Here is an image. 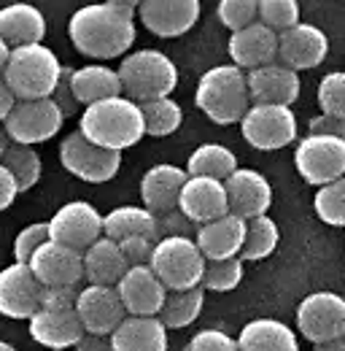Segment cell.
Returning a JSON list of instances; mask_svg holds the SVG:
<instances>
[{"label":"cell","mask_w":345,"mask_h":351,"mask_svg":"<svg viewBox=\"0 0 345 351\" xmlns=\"http://www.w3.org/2000/svg\"><path fill=\"white\" fill-rule=\"evenodd\" d=\"M60 165L86 184H108L122 168V154L100 149L79 130H73L60 143Z\"/></svg>","instance_id":"obj_9"},{"label":"cell","mask_w":345,"mask_h":351,"mask_svg":"<svg viewBox=\"0 0 345 351\" xmlns=\"http://www.w3.org/2000/svg\"><path fill=\"white\" fill-rule=\"evenodd\" d=\"M30 270L43 289H65V287L79 289V284L84 281V254L62 243L46 241L33 254Z\"/></svg>","instance_id":"obj_14"},{"label":"cell","mask_w":345,"mask_h":351,"mask_svg":"<svg viewBox=\"0 0 345 351\" xmlns=\"http://www.w3.org/2000/svg\"><path fill=\"white\" fill-rule=\"evenodd\" d=\"M307 135H332V138L345 141V122L335 119V117H327V114H318L307 122Z\"/></svg>","instance_id":"obj_46"},{"label":"cell","mask_w":345,"mask_h":351,"mask_svg":"<svg viewBox=\"0 0 345 351\" xmlns=\"http://www.w3.org/2000/svg\"><path fill=\"white\" fill-rule=\"evenodd\" d=\"M313 351H345V338L329 341V343H318V346H313Z\"/></svg>","instance_id":"obj_51"},{"label":"cell","mask_w":345,"mask_h":351,"mask_svg":"<svg viewBox=\"0 0 345 351\" xmlns=\"http://www.w3.org/2000/svg\"><path fill=\"white\" fill-rule=\"evenodd\" d=\"M46 241H49V221H33V224L22 227L16 232V238H14V246H11L14 263L30 265L33 254L41 249Z\"/></svg>","instance_id":"obj_42"},{"label":"cell","mask_w":345,"mask_h":351,"mask_svg":"<svg viewBox=\"0 0 345 351\" xmlns=\"http://www.w3.org/2000/svg\"><path fill=\"white\" fill-rule=\"evenodd\" d=\"M16 195H19V186H16L14 176L0 165V211L11 208V206H14V200H16Z\"/></svg>","instance_id":"obj_47"},{"label":"cell","mask_w":345,"mask_h":351,"mask_svg":"<svg viewBox=\"0 0 345 351\" xmlns=\"http://www.w3.org/2000/svg\"><path fill=\"white\" fill-rule=\"evenodd\" d=\"M240 135L248 146L259 152H275L289 143H297V117L286 106H259L254 103L240 122Z\"/></svg>","instance_id":"obj_11"},{"label":"cell","mask_w":345,"mask_h":351,"mask_svg":"<svg viewBox=\"0 0 345 351\" xmlns=\"http://www.w3.org/2000/svg\"><path fill=\"white\" fill-rule=\"evenodd\" d=\"M186 176H200V178H214V181H227L238 171V157L229 146L224 143H203L197 146L189 160H186Z\"/></svg>","instance_id":"obj_32"},{"label":"cell","mask_w":345,"mask_h":351,"mask_svg":"<svg viewBox=\"0 0 345 351\" xmlns=\"http://www.w3.org/2000/svg\"><path fill=\"white\" fill-rule=\"evenodd\" d=\"M178 211L194 227H203L208 221L227 217L229 214V203H227L224 181L189 176V181L183 184L181 200H178Z\"/></svg>","instance_id":"obj_21"},{"label":"cell","mask_w":345,"mask_h":351,"mask_svg":"<svg viewBox=\"0 0 345 351\" xmlns=\"http://www.w3.org/2000/svg\"><path fill=\"white\" fill-rule=\"evenodd\" d=\"M8 146H11V138H8V132L3 130V125H0V160H3V154L8 152Z\"/></svg>","instance_id":"obj_53"},{"label":"cell","mask_w":345,"mask_h":351,"mask_svg":"<svg viewBox=\"0 0 345 351\" xmlns=\"http://www.w3.org/2000/svg\"><path fill=\"white\" fill-rule=\"evenodd\" d=\"M183 351H240L238 349V338L221 332V330H200L194 332V338H189Z\"/></svg>","instance_id":"obj_43"},{"label":"cell","mask_w":345,"mask_h":351,"mask_svg":"<svg viewBox=\"0 0 345 351\" xmlns=\"http://www.w3.org/2000/svg\"><path fill=\"white\" fill-rule=\"evenodd\" d=\"M154 241L151 238H127L119 243L122 249V257L127 267H143V265H151V254H154Z\"/></svg>","instance_id":"obj_44"},{"label":"cell","mask_w":345,"mask_h":351,"mask_svg":"<svg viewBox=\"0 0 345 351\" xmlns=\"http://www.w3.org/2000/svg\"><path fill=\"white\" fill-rule=\"evenodd\" d=\"M140 25L157 38H181L200 22L197 0H140Z\"/></svg>","instance_id":"obj_16"},{"label":"cell","mask_w":345,"mask_h":351,"mask_svg":"<svg viewBox=\"0 0 345 351\" xmlns=\"http://www.w3.org/2000/svg\"><path fill=\"white\" fill-rule=\"evenodd\" d=\"M186 181H189V176L178 165H170V162L151 165L140 178L143 208H149L154 217H165V214L178 211V200H181Z\"/></svg>","instance_id":"obj_23"},{"label":"cell","mask_w":345,"mask_h":351,"mask_svg":"<svg viewBox=\"0 0 345 351\" xmlns=\"http://www.w3.org/2000/svg\"><path fill=\"white\" fill-rule=\"evenodd\" d=\"M294 322L300 335L313 346L345 338V298L329 289L310 292L300 300Z\"/></svg>","instance_id":"obj_7"},{"label":"cell","mask_w":345,"mask_h":351,"mask_svg":"<svg viewBox=\"0 0 345 351\" xmlns=\"http://www.w3.org/2000/svg\"><path fill=\"white\" fill-rule=\"evenodd\" d=\"M216 14L229 33H240L259 22V0H218Z\"/></svg>","instance_id":"obj_41"},{"label":"cell","mask_w":345,"mask_h":351,"mask_svg":"<svg viewBox=\"0 0 345 351\" xmlns=\"http://www.w3.org/2000/svg\"><path fill=\"white\" fill-rule=\"evenodd\" d=\"M227 54H229L232 65L246 73L264 68V65H272V62H278V33H272L270 27L257 22V25L229 36Z\"/></svg>","instance_id":"obj_24"},{"label":"cell","mask_w":345,"mask_h":351,"mask_svg":"<svg viewBox=\"0 0 345 351\" xmlns=\"http://www.w3.org/2000/svg\"><path fill=\"white\" fill-rule=\"evenodd\" d=\"M313 211L329 227H345V176L316 192Z\"/></svg>","instance_id":"obj_38"},{"label":"cell","mask_w":345,"mask_h":351,"mask_svg":"<svg viewBox=\"0 0 345 351\" xmlns=\"http://www.w3.org/2000/svg\"><path fill=\"white\" fill-rule=\"evenodd\" d=\"M76 316L92 335H114L116 327L127 319V311L119 300L116 287H94L86 284L76 298Z\"/></svg>","instance_id":"obj_17"},{"label":"cell","mask_w":345,"mask_h":351,"mask_svg":"<svg viewBox=\"0 0 345 351\" xmlns=\"http://www.w3.org/2000/svg\"><path fill=\"white\" fill-rule=\"evenodd\" d=\"M79 132L94 146L122 154L125 149L143 141L146 125H143L140 106L119 95V97H108L94 106H86L79 119Z\"/></svg>","instance_id":"obj_2"},{"label":"cell","mask_w":345,"mask_h":351,"mask_svg":"<svg viewBox=\"0 0 345 351\" xmlns=\"http://www.w3.org/2000/svg\"><path fill=\"white\" fill-rule=\"evenodd\" d=\"M143 114V125H146V135L151 138H168L181 128L183 122V108L172 100V97H162V100H151L140 106Z\"/></svg>","instance_id":"obj_36"},{"label":"cell","mask_w":345,"mask_h":351,"mask_svg":"<svg viewBox=\"0 0 345 351\" xmlns=\"http://www.w3.org/2000/svg\"><path fill=\"white\" fill-rule=\"evenodd\" d=\"M243 241H246V219H240L235 214L208 221V224L197 227V232H194V243L203 252L205 263L240 257Z\"/></svg>","instance_id":"obj_25"},{"label":"cell","mask_w":345,"mask_h":351,"mask_svg":"<svg viewBox=\"0 0 345 351\" xmlns=\"http://www.w3.org/2000/svg\"><path fill=\"white\" fill-rule=\"evenodd\" d=\"M246 276V267L240 257H232V260H216V263H205V273H203V289L205 292H216V295H224V292H232L240 287Z\"/></svg>","instance_id":"obj_37"},{"label":"cell","mask_w":345,"mask_h":351,"mask_svg":"<svg viewBox=\"0 0 345 351\" xmlns=\"http://www.w3.org/2000/svg\"><path fill=\"white\" fill-rule=\"evenodd\" d=\"M329 54V38L318 25L300 22L297 27L278 36V62L294 73L318 68Z\"/></svg>","instance_id":"obj_18"},{"label":"cell","mask_w":345,"mask_h":351,"mask_svg":"<svg viewBox=\"0 0 345 351\" xmlns=\"http://www.w3.org/2000/svg\"><path fill=\"white\" fill-rule=\"evenodd\" d=\"M62 79V62L46 44L11 49V57L3 71V82L8 84L16 100L54 97Z\"/></svg>","instance_id":"obj_4"},{"label":"cell","mask_w":345,"mask_h":351,"mask_svg":"<svg viewBox=\"0 0 345 351\" xmlns=\"http://www.w3.org/2000/svg\"><path fill=\"white\" fill-rule=\"evenodd\" d=\"M149 267L157 273L168 292H183L203 284L205 257L194 238H159Z\"/></svg>","instance_id":"obj_6"},{"label":"cell","mask_w":345,"mask_h":351,"mask_svg":"<svg viewBox=\"0 0 345 351\" xmlns=\"http://www.w3.org/2000/svg\"><path fill=\"white\" fill-rule=\"evenodd\" d=\"M122 95L132 103L143 106L151 100L172 97L178 87V68L170 57L159 49H138L129 51L116 68Z\"/></svg>","instance_id":"obj_5"},{"label":"cell","mask_w":345,"mask_h":351,"mask_svg":"<svg viewBox=\"0 0 345 351\" xmlns=\"http://www.w3.org/2000/svg\"><path fill=\"white\" fill-rule=\"evenodd\" d=\"M8 57H11V49L5 46V41L0 38V76H3V71H5V62H8Z\"/></svg>","instance_id":"obj_52"},{"label":"cell","mask_w":345,"mask_h":351,"mask_svg":"<svg viewBox=\"0 0 345 351\" xmlns=\"http://www.w3.org/2000/svg\"><path fill=\"white\" fill-rule=\"evenodd\" d=\"M316 100H318L321 114L335 117V119H343L345 122V71H332V73H327V76L318 82Z\"/></svg>","instance_id":"obj_40"},{"label":"cell","mask_w":345,"mask_h":351,"mask_svg":"<svg viewBox=\"0 0 345 351\" xmlns=\"http://www.w3.org/2000/svg\"><path fill=\"white\" fill-rule=\"evenodd\" d=\"M103 235L122 243L127 238H151L159 241L157 217L143 206H116L108 214H103Z\"/></svg>","instance_id":"obj_30"},{"label":"cell","mask_w":345,"mask_h":351,"mask_svg":"<svg viewBox=\"0 0 345 351\" xmlns=\"http://www.w3.org/2000/svg\"><path fill=\"white\" fill-rule=\"evenodd\" d=\"M229 214L251 221L257 217H267L272 206V186L267 176H261L254 168H238L235 173L224 181Z\"/></svg>","instance_id":"obj_19"},{"label":"cell","mask_w":345,"mask_h":351,"mask_svg":"<svg viewBox=\"0 0 345 351\" xmlns=\"http://www.w3.org/2000/svg\"><path fill=\"white\" fill-rule=\"evenodd\" d=\"M114 351H168V327L157 316H127L111 335Z\"/></svg>","instance_id":"obj_28"},{"label":"cell","mask_w":345,"mask_h":351,"mask_svg":"<svg viewBox=\"0 0 345 351\" xmlns=\"http://www.w3.org/2000/svg\"><path fill=\"white\" fill-rule=\"evenodd\" d=\"M62 122H65V111L54 103V97L19 100L8 114V119L3 122V130L8 132L11 143L36 149V143H46L62 130Z\"/></svg>","instance_id":"obj_10"},{"label":"cell","mask_w":345,"mask_h":351,"mask_svg":"<svg viewBox=\"0 0 345 351\" xmlns=\"http://www.w3.org/2000/svg\"><path fill=\"white\" fill-rule=\"evenodd\" d=\"M100 238H103V214L86 200H71L60 206L49 219V241L62 243L73 252L84 254Z\"/></svg>","instance_id":"obj_12"},{"label":"cell","mask_w":345,"mask_h":351,"mask_svg":"<svg viewBox=\"0 0 345 351\" xmlns=\"http://www.w3.org/2000/svg\"><path fill=\"white\" fill-rule=\"evenodd\" d=\"M119 300L127 311V316H159V311L168 300L165 284L157 278V273L143 265V267H129L125 278L116 284Z\"/></svg>","instance_id":"obj_20"},{"label":"cell","mask_w":345,"mask_h":351,"mask_svg":"<svg viewBox=\"0 0 345 351\" xmlns=\"http://www.w3.org/2000/svg\"><path fill=\"white\" fill-rule=\"evenodd\" d=\"M246 82H248L251 106L259 103V106H286V108H292L297 103L302 89L300 73H294L292 68H286L281 62L248 71Z\"/></svg>","instance_id":"obj_22"},{"label":"cell","mask_w":345,"mask_h":351,"mask_svg":"<svg viewBox=\"0 0 345 351\" xmlns=\"http://www.w3.org/2000/svg\"><path fill=\"white\" fill-rule=\"evenodd\" d=\"M54 103H57V106H60L65 114H71V111L79 106V103L73 100V92H71L68 79H62V82H60V87H57V92H54Z\"/></svg>","instance_id":"obj_49"},{"label":"cell","mask_w":345,"mask_h":351,"mask_svg":"<svg viewBox=\"0 0 345 351\" xmlns=\"http://www.w3.org/2000/svg\"><path fill=\"white\" fill-rule=\"evenodd\" d=\"M0 38L8 49L43 44L46 16L33 3H8L0 8Z\"/></svg>","instance_id":"obj_26"},{"label":"cell","mask_w":345,"mask_h":351,"mask_svg":"<svg viewBox=\"0 0 345 351\" xmlns=\"http://www.w3.org/2000/svg\"><path fill=\"white\" fill-rule=\"evenodd\" d=\"M19 100L14 97V92L8 89V84L3 82V76H0V125L8 119V114L14 111V106H16Z\"/></svg>","instance_id":"obj_50"},{"label":"cell","mask_w":345,"mask_h":351,"mask_svg":"<svg viewBox=\"0 0 345 351\" xmlns=\"http://www.w3.org/2000/svg\"><path fill=\"white\" fill-rule=\"evenodd\" d=\"M240 351H300L297 332L278 319H251L238 335Z\"/></svg>","instance_id":"obj_29"},{"label":"cell","mask_w":345,"mask_h":351,"mask_svg":"<svg viewBox=\"0 0 345 351\" xmlns=\"http://www.w3.org/2000/svg\"><path fill=\"white\" fill-rule=\"evenodd\" d=\"M68 84H71V92H73V100L79 106H84V108L100 103V100L122 95L119 73L105 62H89V65L71 71L68 73Z\"/></svg>","instance_id":"obj_27"},{"label":"cell","mask_w":345,"mask_h":351,"mask_svg":"<svg viewBox=\"0 0 345 351\" xmlns=\"http://www.w3.org/2000/svg\"><path fill=\"white\" fill-rule=\"evenodd\" d=\"M43 287L30 265L11 263L0 270V316L30 322L41 308Z\"/></svg>","instance_id":"obj_13"},{"label":"cell","mask_w":345,"mask_h":351,"mask_svg":"<svg viewBox=\"0 0 345 351\" xmlns=\"http://www.w3.org/2000/svg\"><path fill=\"white\" fill-rule=\"evenodd\" d=\"M294 168L310 186H327L345 176V141L332 135H305L294 146Z\"/></svg>","instance_id":"obj_8"},{"label":"cell","mask_w":345,"mask_h":351,"mask_svg":"<svg viewBox=\"0 0 345 351\" xmlns=\"http://www.w3.org/2000/svg\"><path fill=\"white\" fill-rule=\"evenodd\" d=\"M0 165L14 176L16 186H19V195L22 192H30L38 181H41L43 173V162L38 157V152L33 146H19V143H11L8 152L3 154Z\"/></svg>","instance_id":"obj_35"},{"label":"cell","mask_w":345,"mask_h":351,"mask_svg":"<svg viewBox=\"0 0 345 351\" xmlns=\"http://www.w3.org/2000/svg\"><path fill=\"white\" fill-rule=\"evenodd\" d=\"M194 106L214 122V125H240L251 108V95L246 71L229 65H216L205 71L194 89Z\"/></svg>","instance_id":"obj_3"},{"label":"cell","mask_w":345,"mask_h":351,"mask_svg":"<svg viewBox=\"0 0 345 351\" xmlns=\"http://www.w3.org/2000/svg\"><path fill=\"white\" fill-rule=\"evenodd\" d=\"M281 243V230L272 217H257V219L246 221V241H243V252L240 260L243 263H259L267 260Z\"/></svg>","instance_id":"obj_34"},{"label":"cell","mask_w":345,"mask_h":351,"mask_svg":"<svg viewBox=\"0 0 345 351\" xmlns=\"http://www.w3.org/2000/svg\"><path fill=\"white\" fill-rule=\"evenodd\" d=\"M157 227H159V238H194V232H197V227L181 211L157 217Z\"/></svg>","instance_id":"obj_45"},{"label":"cell","mask_w":345,"mask_h":351,"mask_svg":"<svg viewBox=\"0 0 345 351\" xmlns=\"http://www.w3.org/2000/svg\"><path fill=\"white\" fill-rule=\"evenodd\" d=\"M68 36L79 54L108 65L111 60L127 57L138 30H135V19H129L127 14H122L108 0L73 11L68 22Z\"/></svg>","instance_id":"obj_1"},{"label":"cell","mask_w":345,"mask_h":351,"mask_svg":"<svg viewBox=\"0 0 345 351\" xmlns=\"http://www.w3.org/2000/svg\"><path fill=\"white\" fill-rule=\"evenodd\" d=\"M0 351H16V349H14L8 341H0Z\"/></svg>","instance_id":"obj_54"},{"label":"cell","mask_w":345,"mask_h":351,"mask_svg":"<svg viewBox=\"0 0 345 351\" xmlns=\"http://www.w3.org/2000/svg\"><path fill=\"white\" fill-rule=\"evenodd\" d=\"M259 22L281 36L300 25V3L297 0H259Z\"/></svg>","instance_id":"obj_39"},{"label":"cell","mask_w":345,"mask_h":351,"mask_svg":"<svg viewBox=\"0 0 345 351\" xmlns=\"http://www.w3.org/2000/svg\"><path fill=\"white\" fill-rule=\"evenodd\" d=\"M205 306V289H183V292H168V300L159 311V322L170 330H186L189 324H194V319H200Z\"/></svg>","instance_id":"obj_33"},{"label":"cell","mask_w":345,"mask_h":351,"mask_svg":"<svg viewBox=\"0 0 345 351\" xmlns=\"http://www.w3.org/2000/svg\"><path fill=\"white\" fill-rule=\"evenodd\" d=\"M30 338L46 351H71L84 335L76 306H41L27 322Z\"/></svg>","instance_id":"obj_15"},{"label":"cell","mask_w":345,"mask_h":351,"mask_svg":"<svg viewBox=\"0 0 345 351\" xmlns=\"http://www.w3.org/2000/svg\"><path fill=\"white\" fill-rule=\"evenodd\" d=\"M76 351H114L111 349V335H92V332H84L81 341L76 343Z\"/></svg>","instance_id":"obj_48"},{"label":"cell","mask_w":345,"mask_h":351,"mask_svg":"<svg viewBox=\"0 0 345 351\" xmlns=\"http://www.w3.org/2000/svg\"><path fill=\"white\" fill-rule=\"evenodd\" d=\"M129 267L122 257V249L111 238H100L84 252V278L94 287H116Z\"/></svg>","instance_id":"obj_31"}]
</instances>
